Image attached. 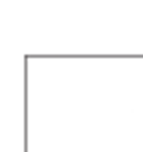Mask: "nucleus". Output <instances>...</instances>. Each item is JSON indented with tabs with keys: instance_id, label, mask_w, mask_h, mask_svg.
<instances>
[]
</instances>
